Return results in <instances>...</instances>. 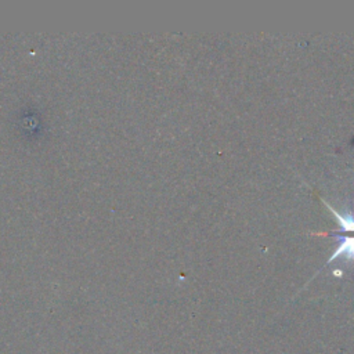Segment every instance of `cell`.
Here are the masks:
<instances>
[{"label": "cell", "mask_w": 354, "mask_h": 354, "mask_svg": "<svg viewBox=\"0 0 354 354\" xmlns=\"http://www.w3.org/2000/svg\"><path fill=\"white\" fill-rule=\"evenodd\" d=\"M313 235H328V236H335L339 239V245L335 249V252L330 254L326 263H330L339 257L353 261L354 263V236H344L340 234H330V232H311Z\"/></svg>", "instance_id": "obj_1"}, {"label": "cell", "mask_w": 354, "mask_h": 354, "mask_svg": "<svg viewBox=\"0 0 354 354\" xmlns=\"http://www.w3.org/2000/svg\"><path fill=\"white\" fill-rule=\"evenodd\" d=\"M322 202L329 209L330 214H333L336 217V220H337V223L340 225V231L339 232H354V212H351L348 214H343V213H339L335 207H332L324 199H322Z\"/></svg>", "instance_id": "obj_2"}]
</instances>
